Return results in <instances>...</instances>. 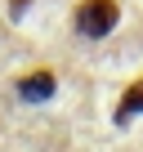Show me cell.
<instances>
[{"label": "cell", "mask_w": 143, "mask_h": 152, "mask_svg": "<svg viewBox=\"0 0 143 152\" xmlns=\"http://www.w3.org/2000/svg\"><path fill=\"white\" fill-rule=\"evenodd\" d=\"M72 23H76L81 36L103 40V36L116 31V23H121V0H81L76 14H72Z\"/></svg>", "instance_id": "cell-1"}, {"label": "cell", "mask_w": 143, "mask_h": 152, "mask_svg": "<svg viewBox=\"0 0 143 152\" xmlns=\"http://www.w3.org/2000/svg\"><path fill=\"white\" fill-rule=\"evenodd\" d=\"M14 90H18L23 103H49L54 90H58V76H54L49 67H36V72H23V76H18Z\"/></svg>", "instance_id": "cell-2"}, {"label": "cell", "mask_w": 143, "mask_h": 152, "mask_svg": "<svg viewBox=\"0 0 143 152\" xmlns=\"http://www.w3.org/2000/svg\"><path fill=\"white\" fill-rule=\"evenodd\" d=\"M143 112V76H139V81H130L125 85V94H121V121H130V116H139Z\"/></svg>", "instance_id": "cell-3"}]
</instances>
